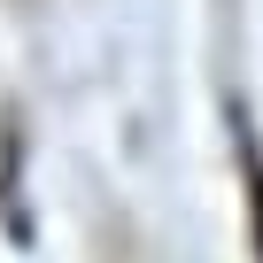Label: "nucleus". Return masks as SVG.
Listing matches in <instances>:
<instances>
[{
    "instance_id": "f257e3e1",
    "label": "nucleus",
    "mask_w": 263,
    "mask_h": 263,
    "mask_svg": "<svg viewBox=\"0 0 263 263\" xmlns=\"http://www.w3.org/2000/svg\"><path fill=\"white\" fill-rule=\"evenodd\" d=\"M232 155H240V186H248V240L263 263V132H255L248 101H232Z\"/></svg>"
}]
</instances>
